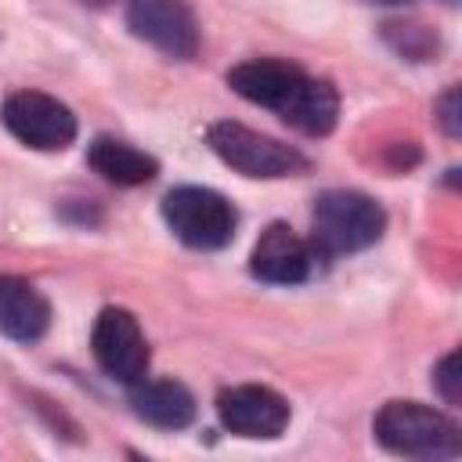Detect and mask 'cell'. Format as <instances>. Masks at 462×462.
Wrapping results in <instances>:
<instances>
[{
	"instance_id": "6da1fadb",
	"label": "cell",
	"mask_w": 462,
	"mask_h": 462,
	"mask_svg": "<svg viewBox=\"0 0 462 462\" xmlns=\"http://www.w3.org/2000/svg\"><path fill=\"white\" fill-rule=\"evenodd\" d=\"M227 87L260 105L278 112L292 130L307 137H325L339 119V94L328 79H314L303 69L282 58H253L227 72Z\"/></svg>"
},
{
	"instance_id": "7a4b0ae2",
	"label": "cell",
	"mask_w": 462,
	"mask_h": 462,
	"mask_svg": "<svg viewBox=\"0 0 462 462\" xmlns=\"http://www.w3.org/2000/svg\"><path fill=\"white\" fill-rule=\"evenodd\" d=\"M375 440L404 458H455L462 451L458 426L426 404L415 401H386L372 422Z\"/></svg>"
},
{
	"instance_id": "3957f363",
	"label": "cell",
	"mask_w": 462,
	"mask_h": 462,
	"mask_svg": "<svg viewBox=\"0 0 462 462\" xmlns=\"http://www.w3.org/2000/svg\"><path fill=\"white\" fill-rule=\"evenodd\" d=\"M386 227V213L375 199L361 195V191H325L314 202L310 213V231H314V245L328 256L336 253H357L368 249L372 242H379Z\"/></svg>"
},
{
	"instance_id": "277c9868",
	"label": "cell",
	"mask_w": 462,
	"mask_h": 462,
	"mask_svg": "<svg viewBox=\"0 0 462 462\" xmlns=\"http://www.w3.org/2000/svg\"><path fill=\"white\" fill-rule=\"evenodd\" d=\"M162 220L191 249H224L238 227L235 206L220 191L195 184L173 188L162 199Z\"/></svg>"
},
{
	"instance_id": "5b68a950",
	"label": "cell",
	"mask_w": 462,
	"mask_h": 462,
	"mask_svg": "<svg viewBox=\"0 0 462 462\" xmlns=\"http://www.w3.org/2000/svg\"><path fill=\"white\" fill-rule=\"evenodd\" d=\"M209 148L238 173L245 177H296V173H307V155L296 152L292 144H282L267 134H256L242 123H231V119H220L209 126Z\"/></svg>"
},
{
	"instance_id": "8992f818",
	"label": "cell",
	"mask_w": 462,
	"mask_h": 462,
	"mask_svg": "<svg viewBox=\"0 0 462 462\" xmlns=\"http://www.w3.org/2000/svg\"><path fill=\"white\" fill-rule=\"evenodd\" d=\"M4 126L36 152H61L76 141V116L65 101L43 90H14L0 108Z\"/></svg>"
},
{
	"instance_id": "52a82bcc",
	"label": "cell",
	"mask_w": 462,
	"mask_h": 462,
	"mask_svg": "<svg viewBox=\"0 0 462 462\" xmlns=\"http://www.w3.org/2000/svg\"><path fill=\"white\" fill-rule=\"evenodd\" d=\"M90 350H94V361L101 365V372L123 386L144 379V372H148L144 332H141L137 318L123 307H105L97 314L94 332H90Z\"/></svg>"
},
{
	"instance_id": "ba28073f",
	"label": "cell",
	"mask_w": 462,
	"mask_h": 462,
	"mask_svg": "<svg viewBox=\"0 0 462 462\" xmlns=\"http://www.w3.org/2000/svg\"><path fill=\"white\" fill-rule=\"evenodd\" d=\"M217 415L220 422L238 433V437H253V440H274L282 437V430L289 426V401L282 393H274L271 386H256V383H242V386H227L217 397Z\"/></svg>"
},
{
	"instance_id": "9c48e42d",
	"label": "cell",
	"mask_w": 462,
	"mask_h": 462,
	"mask_svg": "<svg viewBox=\"0 0 462 462\" xmlns=\"http://www.w3.org/2000/svg\"><path fill=\"white\" fill-rule=\"evenodd\" d=\"M126 25L170 58H191L199 51V22L184 0H134Z\"/></svg>"
},
{
	"instance_id": "30bf717a",
	"label": "cell",
	"mask_w": 462,
	"mask_h": 462,
	"mask_svg": "<svg viewBox=\"0 0 462 462\" xmlns=\"http://www.w3.org/2000/svg\"><path fill=\"white\" fill-rule=\"evenodd\" d=\"M314 253L289 224H267L253 245L249 271L271 285H296L310 274Z\"/></svg>"
},
{
	"instance_id": "8fae6325",
	"label": "cell",
	"mask_w": 462,
	"mask_h": 462,
	"mask_svg": "<svg viewBox=\"0 0 462 462\" xmlns=\"http://www.w3.org/2000/svg\"><path fill=\"white\" fill-rule=\"evenodd\" d=\"M51 325L47 296L14 274H0V336L18 343H36Z\"/></svg>"
},
{
	"instance_id": "7c38bea8",
	"label": "cell",
	"mask_w": 462,
	"mask_h": 462,
	"mask_svg": "<svg viewBox=\"0 0 462 462\" xmlns=\"http://www.w3.org/2000/svg\"><path fill=\"white\" fill-rule=\"evenodd\" d=\"M130 408L137 419L159 430H184L195 419V397L173 379H137L130 383Z\"/></svg>"
},
{
	"instance_id": "4fadbf2b",
	"label": "cell",
	"mask_w": 462,
	"mask_h": 462,
	"mask_svg": "<svg viewBox=\"0 0 462 462\" xmlns=\"http://www.w3.org/2000/svg\"><path fill=\"white\" fill-rule=\"evenodd\" d=\"M87 162L94 173H101L108 184H119V188L148 184L159 173V162L148 152L126 141H116V137H94L87 148Z\"/></svg>"
},
{
	"instance_id": "5bb4252c",
	"label": "cell",
	"mask_w": 462,
	"mask_h": 462,
	"mask_svg": "<svg viewBox=\"0 0 462 462\" xmlns=\"http://www.w3.org/2000/svg\"><path fill=\"white\" fill-rule=\"evenodd\" d=\"M433 383L440 390V397L448 404H458L462 401V375H458V350H451L437 368H433Z\"/></svg>"
},
{
	"instance_id": "9a60e30c",
	"label": "cell",
	"mask_w": 462,
	"mask_h": 462,
	"mask_svg": "<svg viewBox=\"0 0 462 462\" xmlns=\"http://www.w3.org/2000/svg\"><path fill=\"white\" fill-rule=\"evenodd\" d=\"M437 123L448 137H458L462 134V116H458V87H448L437 101Z\"/></svg>"
},
{
	"instance_id": "2e32d148",
	"label": "cell",
	"mask_w": 462,
	"mask_h": 462,
	"mask_svg": "<svg viewBox=\"0 0 462 462\" xmlns=\"http://www.w3.org/2000/svg\"><path fill=\"white\" fill-rule=\"evenodd\" d=\"M372 4H404V0H372Z\"/></svg>"
}]
</instances>
